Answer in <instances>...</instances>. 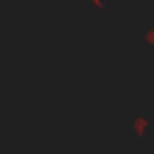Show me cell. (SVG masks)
I'll return each instance as SVG.
<instances>
[{
	"label": "cell",
	"instance_id": "6da1fadb",
	"mask_svg": "<svg viewBox=\"0 0 154 154\" xmlns=\"http://www.w3.org/2000/svg\"><path fill=\"white\" fill-rule=\"evenodd\" d=\"M147 38H149V41H154V31H149V34H147Z\"/></svg>",
	"mask_w": 154,
	"mask_h": 154
}]
</instances>
